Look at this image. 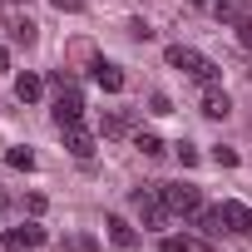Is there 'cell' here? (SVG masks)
Returning <instances> with one entry per match:
<instances>
[{
  "label": "cell",
  "instance_id": "cell-8",
  "mask_svg": "<svg viewBox=\"0 0 252 252\" xmlns=\"http://www.w3.org/2000/svg\"><path fill=\"white\" fill-rule=\"evenodd\" d=\"M104 227H109V242H114V247H139V232H134V222H124L119 213H109V218H104Z\"/></svg>",
  "mask_w": 252,
  "mask_h": 252
},
{
  "label": "cell",
  "instance_id": "cell-5",
  "mask_svg": "<svg viewBox=\"0 0 252 252\" xmlns=\"http://www.w3.org/2000/svg\"><path fill=\"white\" fill-rule=\"evenodd\" d=\"M213 15H218V25H247L252 20V0H218V5H213Z\"/></svg>",
  "mask_w": 252,
  "mask_h": 252
},
{
  "label": "cell",
  "instance_id": "cell-16",
  "mask_svg": "<svg viewBox=\"0 0 252 252\" xmlns=\"http://www.w3.org/2000/svg\"><path fill=\"white\" fill-rule=\"evenodd\" d=\"M5 163H10V168H25V173H30V168H35V154H30V149H10V154H5Z\"/></svg>",
  "mask_w": 252,
  "mask_h": 252
},
{
  "label": "cell",
  "instance_id": "cell-19",
  "mask_svg": "<svg viewBox=\"0 0 252 252\" xmlns=\"http://www.w3.org/2000/svg\"><path fill=\"white\" fill-rule=\"evenodd\" d=\"M5 252H35V247H30V242H25V237L10 227V232H5Z\"/></svg>",
  "mask_w": 252,
  "mask_h": 252
},
{
  "label": "cell",
  "instance_id": "cell-27",
  "mask_svg": "<svg viewBox=\"0 0 252 252\" xmlns=\"http://www.w3.org/2000/svg\"><path fill=\"white\" fill-rule=\"evenodd\" d=\"M0 10H5V0H0Z\"/></svg>",
  "mask_w": 252,
  "mask_h": 252
},
{
  "label": "cell",
  "instance_id": "cell-13",
  "mask_svg": "<svg viewBox=\"0 0 252 252\" xmlns=\"http://www.w3.org/2000/svg\"><path fill=\"white\" fill-rule=\"evenodd\" d=\"M193 222H198V232H203V237H222V232H227V222H222V213H218V208H198V213H193Z\"/></svg>",
  "mask_w": 252,
  "mask_h": 252
},
{
  "label": "cell",
  "instance_id": "cell-12",
  "mask_svg": "<svg viewBox=\"0 0 252 252\" xmlns=\"http://www.w3.org/2000/svg\"><path fill=\"white\" fill-rule=\"evenodd\" d=\"M40 94H45V79H40V74H30V69L15 74V99H20V104H35Z\"/></svg>",
  "mask_w": 252,
  "mask_h": 252
},
{
  "label": "cell",
  "instance_id": "cell-1",
  "mask_svg": "<svg viewBox=\"0 0 252 252\" xmlns=\"http://www.w3.org/2000/svg\"><path fill=\"white\" fill-rule=\"evenodd\" d=\"M163 60H168L173 69L193 74V79H198L203 89H208V84H218V64H213V60H203L198 50H188V45H168V55H163Z\"/></svg>",
  "mask_w": 252,
  "mask_h": 252
},
{
  "label": "cell",
  "instance_id": "cell-25",
  "mask_svg": "<svg viewBox=\"0 0 252 252\" xmlns=\"http://www.w3.org/2000/svg\"><path fill=\"white\" fill-rule=\"evenodd\" d=\"M158 252H183V237H163V242H158Z\"/></svg>",
  "mask_w": 252,
  "mask_h": 252
},
{
  "label": "cell",
  "instance_id": "cell-20",
  "mask_svg": "<svg viewBox=\"0 0 252 252\" xmlns=\"http://www.w3.org/2000/svg\"><path fill=\"white\" fill-rule=\"evenodd\" d=\"M173 149H178V158H183V168H193V163H198V149H193V144H173Z\"/></svg>",
  "mask_w": 252,
  "mask_h": 252
},
{
  "label": "cell",
  "instance_id": "cell-21",
  "mask_svg": "<svg viewBox=\"0 0 252 252\" xmlns=\"http://www.w3.org/2000/svg\"><path fill=\"white\" fill-rule=\"evenodd\" d=\"M55 10H64V15H79V10H84V0H55Z\"/></svg>",
  "mask_w": 252,
  "mask_h": 252
},
{
  "label": "cell",
  "instance_id": "cell-14",
  "mask_svg": "<svg viewBox=\"0 0 252 252\" xmlns=\"http://www.w3.org/2000/svg\"><path fill=\"white\" fill-rule=\"evenodd\" d=\"M35 35H40V30H35V20H10V45H25V50H30V45H35Z\"/></svg>",
  "mask_w": 252,
  "mask_h": 252
},
{
  "label": "cell",
  "instance_id": "cell-17",
  "mask_svg": "<svg viewBox=\"0 0 252 252\" xmlns=\"http://www.w3.org/2000/svg\"><path fill=\"white\" fill-rule=\"evenodd\" d=\"M149 109H154V114H173V99H168L163 89H154V94H149Z\"/></svg>",
  "mask_w": 252,
  "mask_h": 252
},
{
  "label": "cell",
  "instance_id": "cell-2",
  "mask_svg": "<svg viewBox=\"0 0 252 252\" xmlns=\"http://www.w3.org/2000/svg\"><path fill=\"white\" fill-rule=\"evenodd\" d=\"M158 193H163V203H168L173 218H193L203 208V188L198 183H158Z\"/></svg>",
  "mask_w": 252,
  "mask_h": 252
},
{
  "label": "cell",
  "instance_id": "cell-9",
  "mask_svg": "<svg viewBox=\"0 0 252 252\" xmlns=\"http://www.w3.org/2000/svg\"><path fill=\"white\" fill-rule=\"evenodd\" d=\"M94 84H99L104 94H119V89H124V69L109 64V60H99V64H94Z\"/></svg>",
  "mask_w": 252,
  "mask_h": 252
},
{
  "label": "cell",
  "instance_id": "cell-11",
  "mask_svg": "<svg viewBox=\"0 0 252 252\" xmlns=\"http://www.w3.org/2000/svg\"><path fill=\"white\" fill-rule=\"evenodd\" d=\"M129 129H134V114L129 109H109L104 114V139H124Z\"/></svg>",
  "mask_w": 252,
  "mask_h": 252
},
{
  "label": "cell",
  "instance_id": "cell-24",
  "mask_svg": "<svg viewBox=\"0 0 252 252\" xmlns=\"http://www.w3.org/2000/svg\"><path fill=\"white\" fill-rule=\"evenodd\" d=\"M237 40H242V50L252 55V20H247V25H237Z\"/></svg>",
  "mask_w": 252,
  "mask_h": 252
},
{
  "label": "cell",
  "instance_id": "cell-15",
  "mask_svg": "<svg viewBox=\"0 0 252 252\" xmlns=\"http://www.w3.org/2000/svg\"><path fill=\"white\" fill-rule=\"evenodd\" d=\"M134 144H139V154H144V158H158V154H163V139H158V134H139Z\"/></svg>",
  "mask_w": 252,
  "mask_h": 252
},
{
  "label": "cell",
  "instance_id": "cell-22",
  "mask_svg": "<svg viewBox=\"0 0 252 252\" xmlns=\"http://www.w3.org/2000/svg\"><path fill=\"white\" fill-rule=\"evenodd\" d=\"M129 35H134V40H154V30H149L144 20H134V25H129Z\"/></svg>",
  "mask_w": 252,
  "mask_h": 252
},
{
  "label": "cell",
  "instance_id": "cell-18",
  "mask_svg": "<svg viewBox=\"0 0 252 252\" xmlns=\"http://www.w3.org/2000/svg\"><path fill=\"white\" fill-rule=\"evenodd\" d=\"M213 163H218V168H237V149H222V144H218V149H213Z\"/></svg>",
  "mask_w": 252,
  "mask_h": 252
},
{
  "label": "cell",
  "instance_id": "cell-10",
  "mask_svg": "<svg viewBox=\"0 0 252 252\" xmlns=\"http://www.w3.org/2000/svg\"><path fill=\"white\" fill-rule=\"evenodd\" d=\"M203 114H208V119H227V114H232V99H227L218 84H208V89H203Z\"/></svg>",
  "mask_w": 252,
  "mask_h": 252
},
{
  "label": "cell",
  "instance_id": "cell-26",
  "mask_svg": "<svg viewBox=\"0 0 252 252\" xmlns=\"http://www.w3.org/2000/svg\"><path fill=\"white\" fill-rule=\"evenodd\" d=\"M0 69H10V50L5 45H0Z\"/></svg>",
  "mask_w": 252,
  "mask_h": 252
},
{
  "label": "cell",
  "instance_id": "cell-7",
  "mask_svg": "<svg viewBox=\"0 0 252 252\" xmlns=\"http://www.w3.org/2000/svg\"><path fill=\"white\" fill-rule=\"evenodd\" d=\"M218 213H222L227 232H242V237H252V208H247V203H222Z\"/></svg>",
  "mask_w": 252,
  "mask_h": 252
},
{
  "label": "cell",
  "instance_id": "cell-3",
  "mask_svg": "<svg viewBox=\"0 0 252 252\" xmlns=\"http://www.w3.org/2000/svg\"><path fill=\"white\" fill-rule=\"evenodd\" d=\"M134 213H139V222L144 227H168V203H163V193H158V183L154 188H134Z\"/></svg>",
  "mask_w": 252,
  "mask_h": 252
},
{
  "label": "cell",
  "instance_id": "cell-23",
  "mask_svg": "<svg viewBox=\"0 0 252 252\" xmlns=\"http://www.w3.org/2000/svg\"><path fill=\"white\" fill-rule=\"evenodd\" d=\"M25 208H30V213L40 218V213H45V193H30V198H25Z\"/></svg>",
  "mask_w": 252,
  "mask_h": 252
},
{
  "label": "cell",
  "instance_id": "cell-4",
  "mask_svg": "<svg viewBox=\"0 0 252 252\" xmlns=\"http://www.w3.org/2000/svg\"><path fill=\"white\" fill-rule=\"evenodd\" d=\"M50 114H55L60 129H64V124H79V119H84V94H79L74 84H69V89H60V99H55V109H50Z\"/></svg>",
  "mask_w": 252,
  "mask_h": 252
},
{
  "label": "cell",
  "instance_id": "cell-6",
  "mask_svg": "<svg viewBox=\"0 0 252 252\" xmlns=\"http://www.w3.org/2000/svg\"><path fill=\"white\" fill-rule=\"evenodd\" d=\"M60 134H64V149H69L74 158H89V154H94V134L84 129V124H64Z\"/></svg>",
  "mask_w": 252,
  "mask_h": 252
}]
</instances>
